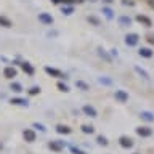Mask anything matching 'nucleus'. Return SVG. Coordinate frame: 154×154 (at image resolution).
<instances>
[{
	"label": "nucleus",
	"mask_w": 154,
	"mask_h": 154,
	"mask_svg": "<svg viewBox=\"0 0 154 154\" xmlns=\"http://www.w3.org/2000/svg\"><path fill=\"white\" fill-rule=\"evenodd\" d=\"M138 35L137 34H128L127 37H125V43H127V45H130V47H133V45H137L138 43Z\"/></svg>",
	"instance_id": "obj_1"
},
{
	"label": "nucleus",
	"mask_w": 154,
	"mask_h": 154,
	"mask_svg": "<svg viewBox=\"0 0 154 154\" xmlns=\"http://www.w3.org/2000/svg\"><path fill=\"white\" fill-rule=\"evenodd\" d=\"M3 75L7 77V79H13V77H16V69H14V67H5Z\"/></svg>",
	"instance_id": "obj_2"
},
{
	"label": "nucleus",
	"mask_w": 154,
	"mask_h": 154,
	"mask_svg": "<svg viewBox=\"0 0 154 154\" xmlns=\"http://www.w3.org/2000/svg\"><path fill=\"white\" fill-rule=\"evenodd\" d=\"M137 21H138V23H143L146 27H149V26L152 24V23H151V19H149L148 16H143V14H138V16H137Z\"/></svg>",
	"instance_id": "obj_3"
},
{
	"label": "nucleus",
	"mask_w": 154,
	"mask_h": 154,
	"mask_svg": "<svg viewBox=\"0 0 154 154\" xmlns=\"http://www.w3.org/2000/svg\"><path fill=\"white\" fill-rule=\"evenodd\" d=\"M38 19H40L42 23H45V24H51L53 23V18L50 16V14H47V13H40L38 14Z\"/></svg>",
	"instance_id": "obj_4"
},
{
	"label": "nucleus",
	"mask_w": 154,
	"mask_h": 154,
	"mask_svg": "<svg viewBox=\"0 0 154 154\" xmlns=\"http://www.w3.org/2000/svg\"><path fill=\"white\" fill-rule=\"evenodd\" d=\"M116 98L124 103V101H127V100H128V95L125 93V91H122V90H117V91H116Z\"/></svg>",
	"instance_id": "obj_5"
},
{
	"label": "nucleus",
	"mask_w": 154,
	"mask_h": 154,
	"mask_svg": "<svg viewBox=\"0 0 154 154\" xmlns=\"http://www.w3.org/2000/svg\"><path fill=\"white\" fill-rule=\"evenodd\" d=\"M24 138H26V141H34V140H35V133H34L32 130H26V132H24Z\"/></svg>",
	"instance_id": "obj_6"
},
{
	"label": "nucleus",
	"mask_w": 154,
	"mask_h": 154,
	"mask_svg": "<svg viewBox=\"0 0 154 154\" xmlns=\"http://www.w3.org/2000/svg\"><path fill=\"white\" fill-rule=\"evenodd\" d=\"M0 26H3V27H11L13 24H11V21H10L8 18H5V16H0Z\"/></svg>",
	"instance_id": "obj_7"
},
{
	"label": "nucleus",
	"mask_w": 154,
	"mask_h": 154,
	"mask_svg": "<svg viewBox=\"0 0 154 154\" xmlns=\"http://www.w3.org/2000/svg\"><path fill=\"white\" fill-rule=\"evenodd\" d=\"M120 144H122V146H125V148H130L133 143H132V140H130V138L122 137V138H120Z\"/></svg>",
	"instance_id": "obj_8"
},
{
	"label": "nucleus",
	"mask_w": 154,
	"mask_h": 154,
	"mask_svg": "<svg viewBox=\"0 0 154 154\" xmlns=\"http://www.w3.org/2000/svg\"><path fill=\"white\" fill-rule=\"evenodd\" d=\"M140 55L144 56V58H151L152 56V51L149 50V48H141V50H140Z\"/></svg>",
	"instance_id": "obj_9"
},
{
	"label": "nucleus",
	"mask_w": 154,
	"mask_h": 154,
	"mask_svg": "<svg viewBox=\"0 0 154 154\" xmlns=\"http://www.w3.org/2000/svg\"><path fill=\"white\" fill-rule=\"evenodd\" d=\"M45 71L48 72V74H51V75H56V77H63V74L60 71H56V69H51V67H45Z\"/></svg>",
	"instance_id": "obj_10"
},
{
	"label": "nucleus",
	"mask_w": 154,
	"mask_h": 154,
	"mask_svg": "<svg viewBox=\"0 0 154 154\" xmlns=\"http://www.w3.org/2000/svg\"><path fill=\"white\" fill-rule=\"evenodd\" d=\"M11 103H13V104H19V106H26L27 101H26V100H21V98H13Z\"/></svg>",
	"instance_id": "obj_11"
},
{
	"label": "nucleus",
	"mask_w": 154,
	"mask_h": 154,
	"mask_svg": "<svg viewBox=\"0 0 154 154\" xmlns=\"http://www.w3.org/2000/svg\"><path fill=\"white\" fill-rule=\"evenodd\" d=\"M84 111H85V112L88 114V116H93V117L96 116V111L91 108V106H84Z\"/></svg>",
	"instance_id": "obj_12"
},
{
	"label": "nucleus",
	"mask_w": 154,
	"mask_h": 154,
	"mask_svg": "<svg viewBox=\"0 0 154 154\" xmlns=\"http://www.w3.org/2000/svg\"><path fill=\"white\" fill-rule=\"evenodd\" d=\"M119 23L122 24V26H130V18H127V16H120V18H119Z\"/></svg>",
	"instance_id": "obj_13"
},
{
	"label": "nucleus",
	"mask_w": 154,
	"mask_h": 154,
	"mask_svg": "<svg viewBox=\"0 0 154 154\" xmlns=\"http://www.w3.org/2000/svg\"><path fill=\"white\" fill-rule=\"evenodd\" d=\"M138 133L143 135V137H148V135H151V130L146 128V127H143V128H138Z\"/></svg>",
	"instance_id": "obj_14"
},
{
	"label": "nucleus",
	"mask_w": 154,
	"mask_h": 154,
	"mask_svg": "<svg viewBox=\"0 0 154 154\" xmlns=\"http://www.w3.org/2000/svg\"><path fill=\"white\" fill-rule=\"evenodd\" d=\"M23 69H24V72H27V74H32V72H34V69L27 64V63H24V64H23Z\"/></svg>",
	"instance_id": "obj_15"
},
{
	"label": "nucleus",
	"mask_w": 154,
	"mask_h": 154,
	"mask_svg": "<svg viewBox=\"0 0 154 154\" xmlns=\"http://www.w3.org/2000/svg\"><path fill=\"white\" fill-rule=\"evenodd\" d=\"M88 23L95 24V26H100V19H98V18H95V16H88Z\"/></svg>",
	"instance_id": "obj_16"
},
{
	"label": "nucleus",
	"mask_w": 154,
	"mask_h": 154,
	"mask_svg": "<svg viewBox=\"0 0 154 154\" xmlns=\"http://www.w3.org/2000/svg\"><path fill=\"white\" fill-rule=\"evenodd\" d=\"M135 71H137V72H138V74H140V75H143V77H144V79H149V75H148V72H144L143 69H140V67H135Z\"/></svg>",
	"instance_id": "obj_17"
},
{
	"label": "nucleus",
	"mask_w": 154,
	"mask_h": 154,
	"mask_svg": "<svg viewBox=\"0 0 154 154\" xmlns=\"http://www.w3.org/2000/svg\"><path fill=\"white\" fill-rule=\"evenodd\" d=\"M11 90H13V91H23L21 85H19V84H16V82H14V84H11Z\"/></svg>",
	"instance_id": "obj_18"
},
{
	"label": "nucleus",
	"mask_w": 154,
	"mask_h": 154,
	"mask_svg": "<svg viewBox=\"0 0 154 154\" xmlns=\"http://www.w3.org/2000/svg\"><path fill=\"white\" fill-rule=\"evenodd\" d=\"M75 85H77V87H80L82 90H88V87H87V84H84V82H80V80H77V82H75Z\"/></svg>",
	"instance_id": "obj_19"
},
{
	"label": "nucleus",
	"mask_w": 154,
	"mask_h": 154,
	"mask_svg": "<svg viewBox=\"0 0 154 154\" xmlns=\"http://www.w3.org/2000/svg\"><path fill=\"white\" fill-rule=\"evenodd\" d=\"M38 91H40V88H38V87H32V88L29 90V93H31V95H35V93H38Z\"/></svg>",
	"instance_id": "obj_20"
},
{
	"label": "nucleus",
	"mask_w": 154,
	"mask_h": 154,
	"mask_svg": "<svg viewBox=\"0 0 154 154\" xmlns=\"http://www.w3.org/2000/svg\"><path fill=\"white\" fill-rule=\"evenodd\" d=\"M50 148H51V149H56V151H58V149H61V144H58V143H50Z\"/></svg>",
	"instance_id": "obj_21"
},
{
	"label": "nucleus",
	"mask_w": 154,
	"mask_h": 154,
	"mask_svg": "<svg viewBox=\"0 0 154 154\" xmlns=\"http://www.w3.org/2000/svg\"><path fill=\"white\" fill-rule=\"evenodd\" d=\"M58 132H60V133H63V132L67 133V132H69V128H67V127H58Z\"/></svg>",
	"instance_id": "obj_22"
},
{
	"label": "nucleus",
	"mask_w": 154,
	"mask_h": 154,
	"mask_svg": "<svg viewBox=\"0 0 154 154\" xmlns=\"http://www.w3.org/2000/svg\"><path fill=\"white\" fill-rule=\"evenodd\" d=\"M104 13H106V16H108V18H112V11H111L109 8H104Z\"/></svg>",
	"instance_id": "obj_23"
},
{
	"label": "nucleus",
	"mask_w": 154,
	"mask_h": 154,
	"mask_svg": "<svg viewBox=\"0 0 154 154\" xmlns=\"http://www.w3.org/2000/svg\"><path fill=\"white\" fill-rule=\"evenodd\" d=\"M58 88H60L61 91H67V87H66V85H63V84H58Z\"/></svg>",
	"instance_id": "obj_24"
},
{
	"label": "nucleus",
	"mask_w": 154,
	"mask_h": 154,
	"mask_svg": "<svg viewBox=\"0 0 154 154\" xmlns=\"http://www.w3.org/2000/svg\"><path fill=\"white\" fill-rule=\"evenodd\" d=\"M146 40L151 43V45H154V35H148V37H146Z\"/></svg>",
	"instance_id": "obj_25"
},
{
	"label": "nucleus",
	"mask_w": 154,
	"mask_h": 154,
	"mask_svg": "<svg viewBox=\"0 0 154 154\" xmlns=\"http://www.w3.org/2000/svg\"><path fill=\"white\" fill-rule=\"evenodd\" d=\"M143 117L144 119H148V120H151L152 117H151V114H148V112H143Z\"/></svg>",
	"instance_id": "obj_26"
},
{
	"label": "nucleus",
	"mask_w": 154,
	"mask_h": 154,
	"mask_svg": "<svg viewBox=\"0 0 154 154\" xmlns=\"http://www.w3.org/2000/svg\"><path fill=\"white\" fill-rule=\"evenodd\" d=\"M63 13H66V14H71V13H72V10H71V8H66V10L63 8Z\"/></svg>",
	"instance_id": "obj_27"
},
{
	"label": "nucleus",
	"mask_w": 154,
	"mask_h": 154,
	"mask_svg": "<svg viewBox=\"0 0 154 154\" xmlns=\"http://www.w3.org/2000/svg\"><path fill=\"white\" fill-rule=\"evenodd\" d=\"M84 132H87V133H91V132H93V128H91V127H84Z\"/></svg>",
	"instance_id": "obj_28"
},
{
	"label": "nucleus",
	"mask_w": 154,
	"mask_h": 154,
	"mask_svg": "<svg viewBox=\"0 0 154 154\" xmlns=\"http://www.w3.org/2000/svg\"><path fill=\"white\" fill-rule=\"evenodd\" d=\"M148 3H149V7L154 8V0H148Z\"/></svg>",
	"instance_id": "obj_29"
},
{
	"label": "nucleus",
	"mask_w": 154,
	"mask_h": 154,
	"mask_svg": "<svg viewBox=\"0 0 154 154\" xmlns=\"http://www.w3.org/2000/svg\"><path fill=\"white\" fill-rule=\"evenodd\" d=\"M0 149H2V143H0Z\"/></svg>",
	"instance_id": "obj_30"
}]
</instances>
